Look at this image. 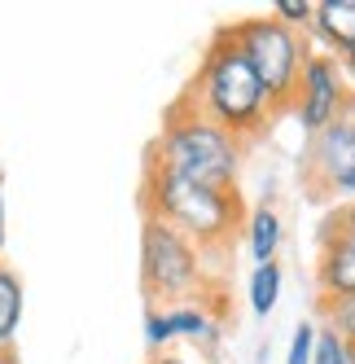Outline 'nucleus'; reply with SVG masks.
<instances>
[{
	"mask_svg": "<svg viewBox=\"0 0 355 364\" xmlns=\"http://www.w3.org/2000/svg\"><path fill=\"white\" fill-rule=\"evenodd\" d=\"M285 110H294L298 127H302V132H312V136L320 132V127H329L338 114H346L351 110V88L342 80L338 58L316 53V48H312L307 62H302L298 88H294V97H290Z\"/></svg>",
	"mask_w": 355,
	"mask_h": 364,
	"instance_id": "obj_7",
	"label": "nucleus"
},
{
	"mask_svg": "<svg viewBox=\"0 0 355 364\" xmlns=\"http://www.w3.org/2000/svg\"><path fill=\"white\" fill-rule=\"evenodd\" d=\"M312 5H316V0H272L268 18H276L290 31H302V27H312Z\"/></svg>",
	"mask_w": 355,
	"mask_h": 364,
	"instance_id": "obj_16",
	"label": "nucleus"
},
{
	"mask_svg": "<svg viewBox=\"0 0 355 364\" xmlns=\"http://www.w3.org/2000/svg\"><path fill=\"white\" fill-rule=\"evenodd\" d=\"M180 101L189 110H197L202 119H211L215 127L233 132L237 141L263 132V123L272 114V101H268L263 84L255 80V70L241 58V48L228 36V27L207 44V53L197 62V75L189 80Z\"/></svg>",
	"mask_w": 355,
	"mask_h": 364,
	"instance_id": "obj_1",
	"label": "nucleus"
},
{
	"mask_svg": "<svg viewBox=\"0 0 355 364\" xmlns=\"http://www.w3.org/2000/svg\"><path fill=\"white\" fill-rule=\"evenodd\" d=\"M0 364H18V360H13V351H0Z\"/></svg>",
	"mask_w": 355,
	"mask_h": 364,
	"instance_id": "obj_21",
	"label": "nucleus"
},
{
	"mask_svg": "<svg viewBox=\"0 0 355 364\" xmlns=\"http://www.w3.org/2000/svg\"><path fill=\"white\" fill-rule=\"evenodd\" d=\"M324 321H329V329H334L338 338H346V343L355 347V294L324 299Z\"/></svg>",
	"mask_w": 355,
	"mask_h": 364,
	"instance_id": "obj_15",
	"label": "nucleus"
},
{
	"mask_svg": "<svg viewBox=\"0 0 355 364\" xmlns=\"http://www.w3.org/2000/svg\"><path fill=\"white\" fill-rule=\"evenodd\" d=\"M312 347H316V321H298V329L290 338L285 364H312Z\"/></svg>",
	"mask_w": 355,
	"mask_h": 364,
	"instance_id": "obj_17",
	"label": "nucleus"
},
{
	"mask_svg": "<svg viewBox=\"0 0 355 364\" xmlns=\"http://www.w3.org/2000/svg\"><path fill=\"white\" fill-rule=\"evenodd\" d=\"M312 31L324 44L329 58H342L355 48V0H316L312 5Z\"/></svg>",
	"mask_w": 355,
	"mask_h": 364,
	"instance_id": "obj_10",
	"label": "nucleus"
},
{
	"mask_svg": "<svg viewBox=\"0 0 355 364\" xmlns=\"http://www.w3.org/2000/svg\"><path fill=\"white\" fill-rule=\"evenodd\" d=\"M175 338H193V343H215L219 338V307L202 294L189 303H167L145 311V343L149 351H158Z\"/></svg>",
	"mask_w": 355,
	"mask_h": 364,
	"instance_id": "obj_9",
	"label": "nucleus"
},
{
	"mask_svg": "<svg viewBox=\"0 0 355 364\" xmlns=\"http://www.w3.org/2000/svg\"><path fill=\"white\" fill-rule=\"evenodd\" d=\"M281 264H255V272H250V285H246V299H250V311L255 316H272L276 303H281Z\"/></svg>",
	"mask_w": 355,
	"mask_h": 364,
	"instance_id": "obj_13",
	"label": "nucleus"
},
{
	"mask_svg": "<svg viewBox=\"0 0 355 364\" xmlns=\"http://www.w3.org/2000/svg\"><path fill=\"white\" fill-rule=\"evenodd\" d=\"M302 176L324 202H355V106L307 141Z\"/></svg>",
	"mask_w": 355,
	"mask_h": 364,
	"instance_id": "obj_6",
	"label": "nucleus"
},
{
	"mask_svg": "<svg viewBox=\"0 0 355 364\" xmlns=\"http://www.w3.org/2000/svg\"><path fill=\"white\" fill-rule=\"evenodd\" d=\"M145 215L171 224L202 250H215L241 224V198L237 189H215L202 180L145 167Z\"/></svg>",
	"mask_w": 355,
	"mask_h": 364,
	"instance_id": "obj_3",
	"label": "nucleus"
},
{
	"mask_svg": "<svg viewBox=\"0 0 355 364\" xmlns=\"http://www.w3.org/2000/svg\"><path fill=\"white\" fill-rule=\"evenodd\" d=\"M141 285L149 294V307L189 303L207 294V250L193 246L185 232H175L163 220H149L141 228Z\"/></svg>",
	"mask_w": 355,
	"mask_h": 364,
	"instance_id": "obj_4",
	"label": "nucleus"
},
{
	"mask_svg": "<svg viewBox=\"0 0 355 364\" xmlns=\"http://www.w3.org/2000/svg\"><path fill=\"white\" fill-rule=\"evenodd\" d=\"M228 36L237 40L241 58L250 62L255 80L263 84L272 110H285L294 88H298L302 62H307V53H312V44L302 40V31L281 27V22L268 18V14H250V18H237L233 27H228Z\"/></svg>",
	"mask_w": 355,
	"mask_h": 364,
	"instance_id": "obj_5",
	"label": "nucleus"
},
{
	"mask_svg": "<svg viewBox=\"0 0 355 364\" xmlns=\"http://www.w3.org/2000/svg\"><path fill=\"white\" fill-rule=\"evenodd\" d=\"M0 250H5V185H0Z\"/></svg>",
	"mask_w": 355,
	"mask_h": 364,
	"instance_id": "obj_19",
	"label": "nucleus"
},
{
	"mask_svg": "<svg viewBox=\"0 0 355 364\" xmlns=\"http://www.w3.org/2000/svg\"><path fill=\"white\" fill-rule=\"evenodd\" d=\"M22 325V277L0 259V351L13 347Z\"/></svg>",
	"mask_w": 355,
	"mask_h": 364,
	"instance_id": "obj_12",
	"label": "nucleus"
},
{
	"mask_svg": "<svg viewBox=\"0 0 355 364\" xmlns=\"http://www.w3.org/2000/svg\"><path fill=\"white\" fill-rule=\"evenodd\" d=\"M338 66H342V80H346V88H351V84H355V48L338 58Z\"/></svg>",
	"mask_w": 355,
	"mask_h": 364,
	"instance_id": "obj_18",
	"label": "nucleus"
},
{
	"mask_svg": "<svg viewBox=\"0 0 355 364\" xmlns=\"http://www.w3.org/2000/svg\"><path fill=\"white\" fill-rule=\"evenodd\" d=\"M316 285H320L324 299L355 294V202H342L320 228Z\"/></svg>",
	"mask_w": 355,
	"mask_h": 364,
	"instance_id": "obj_8",
	"label": "nucleus"
},
{
	"mask_svg": "<svg viewBox=\"0 0 355 364\" xmlns=\"http://www.w3.org/2000/svg\"><path fill=\"white\" fill-rule=\"evenodd\" d=\"M149 167L202 180L215 189H237V171H241V141L233 132L215 127L211 119H202L189 110L185 101H175L163 119V132L149 149Z\"/></svg>",
	"mask_w": 355,
	"mask_h": 364,
	"instance_id": "obj_2",
	"label": "nucleus"
},
{
	"mask_svg": "<svg viewBox=\"0 0 355 364\" xmlns=\"http://www.w3.org/2000/svg\"><path fill=\"white\" fill-rule=\"evenodd\" d=\"M281 215H276V206H255L246 220V246H250V259L255 264H272L276 250H281Z\"/></svg>",
	"mask_w": 355,
	"mask_h": 364,
	"instance_id": "obj_11",
	"label": "nucleus"
},
{
	"mask_svg": "<svg viewBox=\"0 0 355 364\" xmlns=\"http://www.w3.org/2000/svg\"><path fill=\"white\" fill-rule=\"evenodd\" d=\"M149 364H189V360H180V355H154Z\"/></svg>",
	"mask_w": 355,
	"mask_h": 364,
	"instance_id": "obj_20",
	"label": "nucleus"
},
{
	"mask_svg": "<svg viewBox=\"0 0 355 364\" xmlns=\"http://www.w3.org/2000/svg\"><path fill=\"white\" fill-rule=\"evenodd\" d=\"M312 364H355V347L346 343V338H338L334 329H316Z\"/></svg>",
	"mask_w": 355,
	"mask_h": 364,
	"instance_id": "obj_14",
	"label": "nucleus"
}]
</instances>
